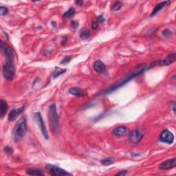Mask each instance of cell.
<instances>
[{
    "label": "cell",
    "instance_id": "cell-30",
    "mask_svg": "<svg viewBox=\"0 0 176 176\" xmlns=\"http://www.w3.org/2000/svg\"><path fill=\"white\" fill-rule=\"evenodd\" d=\"M170 103H171V105L172 106V109H173L174 114H175V101H171Z\"/></svg>",
    "mask_w": 176,
    "mask_h": 176
},
{
    "label": "cell",
    "instance_id": "cell-1",
    "mask_svg": "<svg viewBox=\"0 0 176 176\" xmlns=\"http://www.w3.org/2000/svg\"><path fill=\"white\" fill-rule=\"evenodd\" d=\"M147 66H146L145 64H141V65L138 66L137 69H136V70H134L133 72L131 73V74H130L129 76H128L127 77L125 78V80H123V81L121 82V83H118V84L115 85L114 86L111 87V88H109L108 90H106L105 92H104L103 93H102V94H109L111 93V92L115 91V90H118V88H120L121 87L123 86V85L126 84V83H128L129 81H130L131 80L133 79L135 77H136V76H139L140 74H142V73H143L144 71L146 70V69H148Z\"/></svg>",
    "mask_w": 176,
    "mask_h": 176
},
{
    "label": "cell",
    "instance_id": "cell-22",
    "mask_svg": "<svg viewBox=\"0 0 176 176\" xmlns=\"http://www.w3.org/2000/svg\"><path fill=\"white\" fill-rule=\"evenodd\" d=\"M90 36V30H84L82 31L81 34H80V37H81V39L83 40H86L89 39Z\"/></svg>",
    "mask_w": 176,
    "mask_h": 176
},
{
    "label": "cell",
    "instance_id": "cell-13",
    "mask_svg": "<svg viewBox=\"0 0 176 176\" xmlns=\"http://www.w3.org/2000/svg\"><path fill=\"white\" fill-rule=\"evenodd\" d=\"M129 130L125 126H119L116 127V129H114L113 131V135L115 136L118 137H121V136H125L128 134Z\"/></svg>",
    "mask_w": 176,
    "mask_h": 176
},
{
    "label": "cell",
    "instance_id": "cell-7",
    "mask_svg": "<svg viewBox=\"0 0 176 176\" xmlns=\"http://www.w3.org/2000/svg\"><path fill=\"white\" fill-rule=\"evenodd\" d=\"M159 140L160 142H163V143L171 144L174 141V136L169 130H164L160 134Z\"/></svg>",
    "mask_w": 176,
    "mask_h": 176
},
{
    "label": "cell",
    "instance_id": "cell-18",
    "mask_svg": "<svg viewBox=\"0 0 176 176\" xmlns=\"http://www.w3.org/2000/svg\"><path fill=\"white\" fill-rule=\"evenodd\" d=\"M26 174L30 175H43V173L41 170L36 169H28L26 171Z\"/></svg>",
    "mask_w": 176,
    "mask_h": 176
},
{
    "label": "cell",
    "instance_id": "cell-10",
    "mask_svg": "<svg viewBox=\"0 0 176 176\" xmlns=\"http://www.w3.org/2000/svg\"><path fill=\"white\" fill-rule=\"evenodd\" d=\"M176 166V158H173L171 159H168L164 161L159 165V169L161 170H169L175 168Z\"/></svg>",
    "mask_w": 176,
    "mask_h": 176
},
{
    "label": "cell",
    "instance_id": "cell-29",
    "mask_svg": "<svg viewBox=\"0 0 176 176\" xmlns=\"http://www.w3.org/2000/svg\"><path fill=\"white\" fill-rule=\"evenodd\" d=\"M4 151L6 153H11L13 152V150H12V148L8 147H4Z\"/></svg>",
    "mask_w": 176,
    "mask_h": 176
},
{
    "label": "cell",
    "instance_id": "cell-34",
    "mask_svg": "<svg viewBox=\"0 0 176 176\" xmlns=\"http://www.w3.org/2000/svg\"><path fill=\"white\" fill-rule=\"evenodd\" d=\"M52 25H53L54 27H55V26H57V24L55 23V22H52Z\"/></svg>",
    "mask_w": 176,
    "mask_h": 176
},
{
    "label": "cell",
    "instance_id": "cell-6",
    "mask_svg": "<svg viewBox=\"0 0 176 176\" xmlns=\"http://www.w3.org/2000/svg\"><path fill=\"white\" fill-rule=\"evenodd\" d=\"M34 120H35L36 124H37V125L40 128V130H41L43 137H44L46 140H48V139L49 138V136H48V131H47V129L46 127V125H45L44 122L43 121V118L42 116H41V113L36 112L34 114Z\"/></svg>",
    "mask_w": 176,
    "mask_h": 176
},
{
    "label": "cell",
    "instance_id": "cell-26",
    "mask_svg": "<svg viewBox=\"0 0 176 176\" xmlns=\"http://www.w3.org/2000/svg\"><path fill=\"white\" fill-rule=\"evenodd\" d=\"M163 34L165 36H169L171 34V31H170L168 29H166L163 32Z\"/></svg>",
    "mask_w": 176,
    "mask_h": 176
},
{
    "label": "cell",
    "instance_id": "cell-8",
    "mask_svg": "<svg viewBox=\"0 0 176 176\" xmlns=\"http://www.w3.org/2000/svg\"><path fill=\"white\" fill-rule=\"evenodd\" d=\"M142 138H143V134L140 130H134L129 132V140L132 144H137L140 142Z\"/></svg>",
    "mask_w": 176,
    "mask_h": 176
},
{
    "label": "cell",
    "instance_id": "cell-33",
    "mask_svg": "<svg viewBox=\"0 0 176 176\" xmlns=\"http://www.w3.org/2000/svg\"><path fill=\"white\" fill-rule=\"evenodd\" d=\"M75 3L79 5V6H81V5L83 3V1H76Z\"/></svg>",
    "mask_w": 176,
    "mask_h": 176
},
{
    "label": "cell",
    "instance_id": "cell-23",
    "mask_svg": "<svg viewBox=\"0 0 176 176\" xmlns=\"http://www.w3.org/2000/svg\"><path fill=\"white\" fill-rule=\"evenodd\" d=\"M122 6H123V3L120 1H116V3H114L112 6V10L114 11H118L122 8Z\"/></svg>",
    "mask_w": 176,
    "mask_h": 176
},
{
    "label": "cell",
    "instance_id": "cell-14",
    "mask_svg": "<svg viewBox=\"0 0 176 176\" xmlns=\"http://www.w3.org/2000/svg\"><path fill=\"white\" fill-rule=\"evenodd\" d=\"M24 109V106L20 107V108H17V109H13V110L10 112L9 115H8V121L10 122H13L16 119L17 116L20 115Z\"/></svg>",
    "mask_w": 176,
    "mask_h": 176
},
{
    "label": "cell",
    "instance_id": "cell-21",
    "mask_svg": "<svg viewBox=\"0 0 176 176\" xmlns=\"http://www.w3.org/2000/svg\"><path fill=\"white\" fill-rule=\"evenodd\" d=\"M101 164L104 166H109L114 163V158H106L102 159L100 161Z\"/></svg>",
    "mask_w": 176,
    "mask_h": 176
},
{
    "label": "cell",
    "instance_id": "cell-2",
    "mask_svg": "<svg viewBox=\"0 0 176 176\" xmlns=\"http://www.w3.org/2000/svg\"><path fill=\"white\" fill-rule=\"evenodd\" d=\"M48 120H49V125L52 133L53 134H58L59 132V121L55 103H52L50 106Z\"/></svg>",
    "mask_w": 176,
    "mask_h": 176
},
{
    "label": "cell",
    "instance_id": "cell-4",
    "mask_svg": "<svg viewBox=\"0 0 176 176\" xmlns=\"http://www.w3.org/2000/svg\"><path fill=\"white\" fill-rule=\"evenodd\" d=\"M15 73V67L13 63V61L6 59L2 67L3 76L5 79L8 80V81H11L13 79Z\"/></svg>",
    "mask_w": 176,
    "mask_h": 176
},
{
    "label": "cell",
    "instance_id": "cell-24",
    "mask_svg": "<svg viewBox=\"0 0 176 176\" xmlns=\"http://www.w3.org/2000/svg\"><path fill=\"white\" fill-rule=\"evenodd\" d=\"M8 8H6V7L1 6V8H0V15H1V16L6 15L8 14Z\"/></svg>",
    "mask_w": 176,
    "mask_h": 176
},
{
    "label": "cell",
    "instance_id": "cell-9",
    "mask_svg": "<svg viewBox=\"0 0 176 176\" xmlns=\"http://www.w3.org/2000/svg\"><path fill=\"white\" fill-rule=\"evenodd\" d=\"M1 51L3 52L5 57H6V59L8 60H12L13 61L14 59V52L12 48H10L9 46H7L6 44H5L3 42V41H1Z\"/></svg>",
    "mask_w": 176,
    "mask_h": 176
},
{
    "label": "cell",
    "instance_id": "cell-25",
    "mask_svg": "<svg viewBox=\"0 0 176 176\" xmlns=\"http://www.w3.org/2000/svg\"><path fill=\"white\" fill-rule=\"evenodd\" d=\"M70 60H71V57H66L63 59L61 61L60 63L61 64H66V63H69V61H70Z\"/></svg>",
    "mask_w": 176,
    "mask_h": 176
},
{
    "label": "cell",
    "instance_id": "cell-27",
    "mask_svg": "<svg viewBox=\"0 0 176 176\" xmlns=\"http://www.w3.org/2000/svg\"><path fill=\"white\" fill-rule=\"evenodd\" d=\"M97 21H98V23H102V22H104L105 21V19L104 17L101 15L100 16L97 17Z\"/></svg>",
    "mask_w": 176,
    "mask_h": 176
},
{
    "label": "cell",
    "instance_id": "cell-16",
    "mask_svg": "<svg viewBox=\"0 0 176 176\" xmlns=\"http://www.w3.org/2000/svg\"><path fill=\"white\" fill-rule=\"evenodd\" d=\"M69 93L76 96H83L85 94V92L78 88H71L69 90Z\"/></svg>",
    "mask_w": 176,
    "mask_h": 176
},
{
    "label": "cell",
    "instance_id": "cell-3",
    "mask_svg": "<svg viewBox=\"0 0 176 176\" xmlns=\"http://www.w3.org/2000/svg\"><path fill=\"white\" fill-rule=\"evenodd\" d=\"M27 124L26 117H22L17 121L13 129V136L16 140H20L25 137L27 134Z\"/></svg>",
    "mask_w": 176,
    "mask_h": 176
},
{
    "label": "cell",
    "instance_id": "cell-28",
    "mask_svg": "<svg viewBox=\"0 0 176 176\" xmlns=\"http://www.w3.org/2000/svg\"><path fill=\"white\" fill-rule=\"evenodd\" d=\"M71 26H72V27L74 29L77 28L78 26V22H76V21H73V22H72V23H71Z\"/></svg>",
    "mask_w": 176,
    "mask_h": 176
},
{
    "label": "cell",
    "instance_id": "cell-19",
    "mask_svg": "<svg viewBox=\"0 0 176 176\" xmlns=\"http://www.w3.org/2000/svg\"><path fill=\"white\" fill-rule=\"evenodd\" d=\"M74 15H75V9L74 8H70L63 14V17L65 19H70L74 17Z\"/></svg>",
    "mask_w": 176,
    "mask_h": 176
},
{
    "label": "cell",
    "instance_id": "cell-17",
    "mask_svg": "<svg viewBox=\"0 0 176 176\" xmlns=\"http://www.w3.org/2000/svg\"><path fill=\"white\" fill-rule=\"evenodd\" d=\"M8 109V106L7 102L5 100H1V103H0V115H1V118H3L6 115Z\"/></svg>",
    "mask_w": 176,
    "mask_h": 176
},
{
    "label": "cell",
    "instance_id": "cell-20",
    "mask_svg": "<svg viewBox=\"0 0 176 176\" xmlns=\"http://www.w3.org/2000/svg\"><path fill=\"white\" fill-rule=\"evenodd\" d=\"M66 72V69H62L60 68V67H57L55 68V72H53V77L54 78H57L58 76H59L61 74H64Z\"/></svg>",
    "mask_w": 176,
    "mask_h": 176
},
{
    "label": "cell",
    "instance_id": "cell-11",
    "mask_svg": "<svg viewBox=\"0 0 176 176\" xmlns=\"http://www.w3.org/2000/svg\"><path fill=\"white\" fill-rule=\"evenodd\" d=\"M175 57H176L175 53H173L171 54V55H169L165 59H162V60L157 61V62H158V65L162 66L171 65V64H172L175 61Z\"/></svg>",
    "mask_w": 176,
    "mask_h": 176
},
{
    "label": "cell",
    "instance_id": "cell-5",
    "mask_svg": "<svg viewBox=\"0 0 176 176\" xmlns=\"http://www.w3.org/2000/svg\"><path fill=\"white\" fill-rule=\"evenodd\" d=\"M46 169L48 172L51 175L53 176H63V175H70L71 173L66 171L63 169L55 166L53 165H47Z\"/></svg>",
    "mask_w": 176,
    "mask_h": 176
},
{
    "label": "cell",
    "instance_id": "cell-15",
    "mask_svg": "<svg viewBox=\"0 0 176 176\" xmlns=\"http://www.w3.org/2000/svg\"><path fill=\"white\" fill-rule=\"evenodd\" d=\"M169 3H171V1H162V2L158 3V4H157L156 6L154 7V8L153 9L152 13H151V17L155 16V15H156V14L158 13V12H160V10L163 9V8H165V7L168 6Z\"/></svg>",
    "mask_w": 176,
    "mask_h": 176
},
{
    "label": "cell",
    "instance_id": "cell-32",
    "mask_svg": "<svg viewBox=\"0 0 176 176\" xmlns=\"http://www.w3.org/2000/svg\"><path fill=\"white\" fill-rule=\"evenodd\" d=\"M127 174V171H123L119 172V173H118L116 175H125Z\"/></svg>",
    "mask_w": 176,
    "mask_h": 176
},
{
    "label": "cell",
    "instance_id": "cell-31",
    "mask_svg": "<svg viewBox=\"0 0 176 176\" xmlns=\"http://www.w3.org/2000/svg\"><path fill=\"white\" fill-rule=\"evenodd\" d=\"M98 22H92V28H93V29H96L97 28H98Z\"/></svg>",
    "mask_w": 176,
    "mask_h": 176
},
{
    "label": "cell",
    "instance_id": "cell-12",
    "mask_svg": "<svg viewBox=\"0 0 176 176\" xmlns=\"http://www.w3.org/2000/svg\"><path fill=\"white\" fill-rule=\"evenodd\" d=\"M94 69L97 73L99 74H105L107 72V67L105 63L100 60H98L94 63Z\"/></svg>",
    "mask_w": 176,
    "mask_h": 176
}]
</instances>
